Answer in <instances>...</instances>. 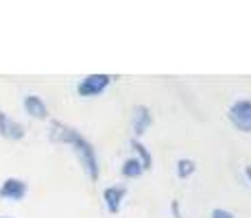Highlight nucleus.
I'll use <instances>...</instances> for the list:
<instances>
[{"mask_svg":"<svg viewBox=\"0 0 251 218\" xmlns=\"http://www.w3.org/2000/svg\"><path fill=\"white\" fill-rule=\"evenodd\" d=\"M48 135H50L52 142L70 144L72 151H75L76 157H79L81 168H83L85 174L90 177V181H99V172H100L99 157H96V151H94V146H92V142L88 138H83L76 129H72V127H68V124H64V122H57V120H52L50 122V131H48Z\"/></svg>","mask_w":251,"mask_h":218,"instance_id":"1","label":"nucleus"},{"mask_svg":"<svg viewBox=\"0 0 251 218\" xmlns=\"http://www.w3.org/2000/svg\"><path fill=\"white\" fill-rule=\"evenodd\" d=\"M227 118L234 124V129L243 131V133H251V100L238 98L229 105Z\"/></svg>","mask_w":251,"mask_h":218,"instance_id":"2","label":"nucleus"},{"mask_svg":"<svg viewBox=\"0 0 251 218\" xmlns=\"http://www.w3.org/2000/svg\"><path fill=\"white\" fill-rule=\"evenodd\" d=\"M109 83H112V74H103V72H100V74H88L76 85V92H79V96H83V98H92V96L103 94L109 87Z\"/></svg>","mask_w":251,"mask_h":218,"instance_id":"3","label":"nucleus"},{"mask_svg":"<svg viewBox=\"0 0 251 218\" xmlns=\"http://www.w3.org/2000/svg\"><path fill=\"white\" fill-rule=\"evenodd\" d=\"M153 124V114L147 105H136L133 107V116H131V127L133 133H136V140L140 135H144L149 131V127Z\"/></svg>","mask_w":251,"mask_h":218,"instance_id":"4","label":"nucleus"},{"mask_svg":"<svg viewBox=\"0 0 251 218\" xmlns=\"http://www.w3.org/2000/svg\"><path fill=\"white\" fill-rule=\"evenodd\" d=\"M26 196V183L22 179L9 177L2 181L0 186V198H7V201H22Z\"/></svg>","mask_w":251,"mask_h":218,"instance_id":"5","label":"nucleus"},{"mask_svg":"<svg viewBox=\"0 0 251 218\" xmlns=\"http://www.w3.org/2000/svg\"><path fill=\"white\" fill-rule=\"evenodd\" d=\"M125 196H127V188L125 186H109L107 190L103 192V201H105V207H107L109 214H118L120 207H123Z\"/></svg>","mask_w":251,"mask_h":218,"instance_id":"6","label":"nucleus"},{"mask_svg":"<svg viewBox=\"0 0 251 218\" xmlns=\"http://www.w3.org/2000/svg\"><path fill=\"white\" fill-rule=\"evenodd\" d=\"M0 135L7 140H22L24 138V127L11 116H7L0 109Z\"/></svg>","mask_w":251,"mask_h":218,"instance_id":"7","label":"nucleus"},{"mask_svg":"<svg viewBox=\"0 0 251 218\" xmlns=\"http://www.w3.org/2000/svg\"><path fill=\"white\" fill-rule=\"evenodd\" d=\"M22 105H24V111H26L31 118H37V120H46L48 118V107H46V103L40 98V96H35V94L24 96Z\"/></svg>","mask_w":251,"mask_h":218,"instance_id":"8","label":"nucleus"},{"mask_svg":"<svg viewBox=\"0 0 251 218\" xmlns=\"http://www.w3.org/2000/svg\"><path fill=\"white\" fill-rule=\"evenodd\" d=\"M131 148H133V153L138 155V162L142 164V168L144 170H151V166H153V157H151V151H149L147 146H144L140 140H136V138H131Z\"/></svg>","mask_w":251,"mask_h":218,"instance_id":"9","label":"nucleus"},{"mask_svg":"<svg viewBox=\"0 0 251 218\" xmlns=\"http://www.w3.org/2000/svg\"><path fill=\"white\" fill-rule=\"evenodd\" d=\"M120 172H123L125 179H138L140 174L144 172V168H142V164H140L136 157H129V159H125V162H123Z\"/></svg>","mask_w":251,"mask_h":218,"instance_id":"10","label":"nucleus"},{"mask_svg":"<svg viewBox=\"0 0 251 218\" xmlns=\"http://www.w3.org/2000/svg\"><path fill=\"white\" fill-rule=\"evenodd\" d=\"M197 170V164L192 162V159H186V157H181V159H177V177L179 179H188V177H192Z\"/></svg>","mask_w":251,"mask_h":218,"instance_id":"11","label":"nucleus"},{"mask_svg":"<svg viewBox=\"0 0 251 218\" xmlns=\"http://www.w3.org/2000/svg\"><path fill=\"white\" fill-rule=\"evenodd\" d=\"M212 218H236L231 214L229 210H223V207H216V210H212Z\"/></svg>","mask_w":251,"mask_h":218,"instance_id":"12","label":"nucleus"},{"mask_svg":"<svg viewBox=\"0 0 251 218\" xmlns=\"http://www.w3.org/2000/svg\"><path fill=\"white\" fill-rule=\"evenodd\" d=\"M171 212L175 218H181V207H179V201H173L171 203Z\"/></svg>","mask_w":251,"mask_h":218,"instance_id":"13","label":"nucleus"},{"mask_svg":"<svg viewBox=\"0 0 251 218\" xmlns=\"http://www.w3.org/2000/svg\"><path fill=\"white\" fill-rule=\"evenodd\" d=\"M245 174H247V179L251 181V168H247V170H245Z\"/></svg>","mask_w":251,"mask_h":218,"instance_id":"14","label":"nucleus"},{"mask_svg":"<svg viewBox=\"0 0 251 218\" xmlns=\"http://www.w3.org/2000/svg\"><path fill=\"white\" fill-rule=\"evenodd\" d=\"M0 218H11V216H0Z\"/></svg>","mask_w":251,"mask_h":218,"instance_id":"15","label":"nucleus"}]
</instances>
